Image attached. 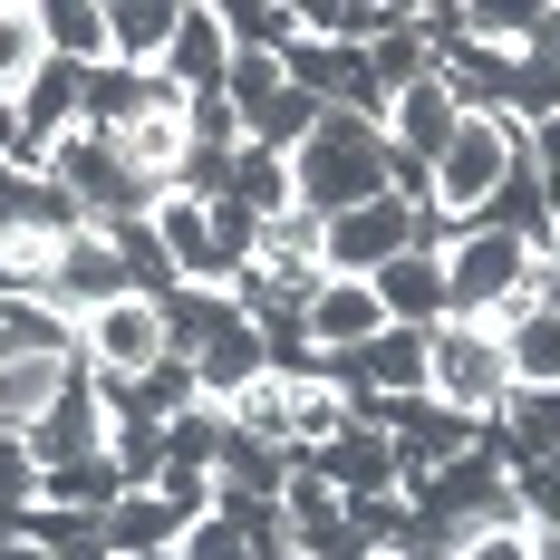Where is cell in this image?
Masks as SVG:
<instances>
[{"instance_id":"8fae6325","label":"cell","mask_w":560,"mask_h":560,"mask_svg":"<svg viewBox=\"0 0 560 560\" xmlns=\"http://www.w3.org/2000/svg\"><path fill=\"white\" fill-rule=\"evenodd\" d=\"M319 483H329L338 503H368V493H396V445L387 435H368V425H348V435H329L319 454H300Z\"/></svg>"},{"instance_id":"5bb4252c","label":"cell","mask_w":560,"mask_h":560,"mask_svg":"<svg viewBox=\"0 0 560 560\" xmlns=\"http://www.w3.org/2000/svg\"><path fill=\"white\" fill-rule=\"evenodd\" d=\"M194 377H203V406H232V396L252 387V377H271V348H261V329L232 310L223 329L194 348Z\"/></svg>"},{"instance_id":"d6986e66","label":"cell","mask_w":560,"mask_h":560,"mask_svg":"<svg viewBox=\"0 0 560 560\" xmlns=\"http://www.w3.org/2000/svg\"><path fill=\"white\" fill-rule=\"evenodd\" d=\"M0 232H88V213L58 194L49 174H20L0 165Z\"/></svg>"},{"instance_id":"5b68a950","label":"cell","mask_w":560,"mask_h":560,"mask_svg":"<svg viewBox=\"0 0 560 560\" xmlns=\"http://www.w3.org/2000/svg\"><path fill=\"white\" fill-rule=\"evenodd\" d=\"M512 155H522V126H512V116H464V136L435 155V213L474 223V213L493 203V184L512 174Z\"/></svg>"},{"instance_id":"e0dca14e","label":"cell","mask_w":560,"mask_h":560,"mask_svg":"<svg viewBox=\"0 0 560 560\" xmlns=\"http://www.w3.org/2000/svg\"><path fill=\"white\" fill-rule=\"evenodd\" d=\"M68 377H78V358H20V368H0V435H30L68 396Z\"/></svg>"},{"instance_id":"1f68e13d","label":"cell","mask_w":560,"mask_h":560,"mask_svg":"<svg viewBox=\"0 0 560 560\" xmlns=\"http://www.w3.org/2000/svg\"><path fill=\"white\" fill-rule=\"evenodd\" d=\"M532 58H551V68H560V10H532Z\"/></svg>"},{"instance_id":"ac0fdd59","label":"cell","mask_w":560,"mask_h":560,"mask_svg":"<svg viewBox=\"0 0 560 560\" xmlns=\"http://www.w3.org/2000/svg\"><path fill=\"white\" fill-rule=\"evenodd\" d=\"M20 358H78V319H58L49 300L0 290V368H20Z\"/></svg>"},{"instance_id":"d590c367","label":"cell","mask_w":560,"mask_h":560,"mask_svg":"<svg viewBox=\"0 0 560 560\" xmlns=\"http://www.w3.org/2000/svg\"><path fill=\"white\" fill-rule=\"evenodd\" d=\"M145 560H184V551H145Z\"/></svg>"},{"instance_id":"83f0119b","label":"cell","mask_w":560,"mask_h":560,"mask_svg":"<svg viewBox=\"0 0 560 560\" xmlns=\"http://www.w3.org/2000/svg\"><path fill=\"white\" fill-rule=\"evenodd\" d=\"M223 454V406H184L165 425V464H213Z\"/></svg>"},{"instance_id":"ba28073f","label":"cell","mask_w":560,"mask_h":560,"mask_svg":"<svg viewBox=\"0 0 560 560\" xmlns=\"http://www.w3.org/2000/svg\"><path fill=\"white\" fill-rule=\"evenodd\" d=\"M107 300H136V280H126V261H116V242L88 223V232H68V242H58L49 310H58V319H88V310H107Z\"/></svg>"},{"instance_id":"74e56055","label":"cell","mask_w":560,"mask_h":560,"mask_svg":"<svg viewBox=\"0 0 560 560\" xmlns=\"http://www.w3.org/2000/svg\"><path fill=\"white\" fill-rule=\"evenodd\" d=\"M358 560H387V551H358Z\"/></svg>"},{"instance_id":"9c48e42d","label":"cell","mask_w":560,"mask_h":560,"mask_svg":"<svg viewBox=\"0 0 560 560\" xmlns=\"http://www.w3.org/2000/svg\"><path fill=\"white\" fill-rule=\"evenodd\" d=\"M20 445H30V464H39V474H58V464H88V454H107V396H97V377L78 368V377H68V396H58V406L39 416V425H30V435H20Z\"/></svg>"},{"instance_id":"9a60e30c","label":"cell","mask_w":560,"mask_h":560,"mask_svg":"<svg viewBox=\"0 0 560 560\" xmlns=\"http://www.w3.org/2000/svg\"><path fill=\"white\" fill-rule=\"evenodd\" d=\"M174 20H184V0H107V68H165L174 49Z\"/></svg>"},{"instance_id":"6da1fadb","label":"cell","mask_w":560,"mask_h":560,"mask_svg":"<svg viewBox=\"0 0 560 560\" xmlns=\"http://www.w3.org/2000/svg\"><path fill=\"white\" fill-rule=\"evenodd\" d=\"M290 194H300V213H310V223H329V213H358V203L396 194V145H387V126H377V116L319 107L310 145L290 155Z\"/></svg>"},{"instance_id":"cb8c5ba5","label":"cell","mask_w":560,"mask_h":560,"mask_svg":"<svg viewBox=\"0 0 560 560\" xmlns=\"http://www.w3.org/2000/svg\"><path fill=\"white\" fill-rule=\"evenodd\" d=\"M49 68V30H39V0H0V97L20 107V88Z\"/></svg>"},{"instance_id":"f1b7e54d","label":"cell","mask_w":560,"mask_h":560,"mask_svg":"<svg viewBox=\"0 0 560 560\" xmlns=\"http://www.w3.org/2000/svg\"><path fill=\"white\" fill-rule=\"evenodd\" d=\"M184 560H252V541H242L232 512H203V522L184 532Z\"/></svg>"},{"instance_id":"d6a6232c","label":"cell","mask_w":560,"mask_h":560,"mask_svg":"<svg viewBox=\"0 0 560 560\" xmlns=\"http://www.w3.org/2000/svg\"><path fill=\"white\" fill-rule=\"evenodd\" d=\"M0 560H58V551H39V541H20V532H0Z\"/></svg>"},{"instance_id":"7a4b0ae2","label":"cell","mask_w":560,"mask_h":560,"mask_svg":"<svg viewBox=\"0 0 560 560\" xmlns=\"http://www.w3.org/2000/svg\"><path fill=\"white\" fill-rule=\"evenodd\" d=\"M49 184L88 213V223H136V213H155V203H165V194L136 174V155H126L116 136H88V126L49 155Z\"/></svg>"},{"instance_id":"2e32d148","label":"cell","mask_w":560,"mask_h":560,"mask_svg":"<svg viewBox=\"0 0 560 560\" xmlns=\"http://www.w3.org/2000/svg\"><path fill=\"white\" fill-rule=\"evenodd\" d=\"M97 551L107 560H145V551H184V522L165 512V493H116L97 512Z\"/></svg>"},{"instance_id":"7c38bea8","label":"cell","mask_w":560,"mask_h":560,"mask_svg":"<svg viewBox=\"0 0 560 560\" xmlns=\"http://www.w3.org/2000/svg\"><path fill=\"white\" fill-rule=\"evenodd\" d=\"M165 78L184 88V97H223V78H232L223 10H194V0H184V20H174V49H165Z\"/></svg>"},{"instance_id":"d4e9b609","label":"cell","mask_w":560,"mask_h":560,"mask_svg":"<svg viewBox=\"0 0 560 560\" xmlns=\"http://www.w3.org/2000/svg\"><path fill=\"white\" fill-rule=\"evenodd\" d=\"M232 203L242 213H261V223H280L300 194H290V155H261V145H242L232 155Z\"/></svg>"},{"instance_id":"4316f807","label":"cell","mask_w":560,"mask_h":560,"mask_svg":"<svg viewBox=\"0 0 560 560\" xmlns=\"http://www.w3.org/2000/svg\"><path fill=\"white\" fill-rule=\"evenodd\" d=\"M155 493H165V512L184 522V532H194L203 512L223 503V483H213V464H165V474H155Z\"/></svg>"},{"instance_id":"44dd1931","label":"cell","mask_w":560,"mask_h":560,"mask_svg":"<svg viewBox=\"0 0 560 560\" xmlns=\"http://www.w3.org/2000/svg\"><path fill=\"white\" fill-rule=\"evenodd\" d=\"M493 338H503L512 387H560V319H551V310H512Z\"/></svg>"},{"instance_id":"8992f818","label":"cell","mask_w":560,"mask_h":560,"mask_svg":"<svg viewBox=\"0 0 560 560\" xmlns=\"http://www.w3.org/2000/svg\"><path fill=\"white\" fill-rule=\"evenodd\" d=\"M406 242H416V203H406V194H377V203L319 223V271L329 280H377Z\"/></svg>"},{"instance_id":"836d02e7","label":"cell","mask_w":560,"mask_h":560,"mask_svg":"<svg viewBox=\"0 0 560 560\" xmlns=\"http://www.w3.org/2000/svg\"><path fill=\"white\" fill-rule=\"evenodd\" d=\"M541 223H551V242H560V174H541Z\"/></svg>"},{"instance_id":"603a6c76","label":"cell","mask_w":560,"mask_h":560,"mask_svg":"<svg viewBox=\"0 0 560 560\" xmlns=\"http://www.w3.org/2000/svg\"><path fill=\"white\" fill-rule=\"evenodd\" d=\"M39 30H49V58L107 68V0H39Z\"/></svg>"},{"instance_id":"4fadbf2b","label":"cell","mask_w":560,"mask_h":560,"mask_svg":"<svg viewBox=\"0 0 560 560\" xmlns=\"http://www.w3.org/2000/svg\"><path fill=\"white\" fill-rule=\"evenodd\" d=\"M377 329H387V310H377V290H368V280H319V290H310V358L368 348Z\"/></svg>"},{"instance_id":"4dcf8cb0","label":"cell","mask_w":560,"mask_h":560,"mask_svg":"<svg viewBox=\"0 0 560 560\" xmlns=\"http://www.w3.org/2000/svg\"><path fill=\"white\" fill-rule=\"evenodd\" d=\"M522 145H532V165H541V174H560V116H541V126H532Z\"/></svg>"},{"instance_id":"8d00e7d4","label":"cell","mask_w":560,"mask_h":560,"mask_svg":"<svg viewBox=\"0 0 560 560\" xmlns=\"http://www.w3.org/2000/svg\"><path fill=\"white\" fill-rule=\"evenodd\" d=\"M416 560H454V551H416Z\"/></svg>"},{"instance_id":"484cf974","label":"cell","mask_w":560,"mask_h":560,"mask_svg":"<svg viewBox=\"0 0 560 560\" xmlns=\"http://www.w3.org/2000/svg\"><path fill=\"white\" fill-rule=\"evenodd\" d=\"M223 39L242 58H280L300 39V10H271V0H223Z\"/></svg>"},{"instance_id":"3957f363","label":"cell","mask_w":560,"mask_h":560,"mask_svg":"<svg viewBox=\"0 0 560 560\" xmlns=\"http://www.w3.org/2000/svg\"><path fill=\"white\" fill-rule=\"evenodd\" d=\"M522 271H532V252H522L512 232H454V252H445V300H454V319L503 329L512 310H522Z\"/></svg>"},{"instance_id":"7402d4cb","label":"cell","mask_w":560,"mask_h":560,"mask_svg":"<svg viewBox=\"0 0 560 560\" xmlns=\"http://www.w3.org/2000/svg\"><path fill=\"white\" fill-rule=\"evenodd\" d=\"M368 78H377V97H387V107L406 97V88H416V78H435V39H425V10H406L387 39L368 49Z\"/></svg>"},{"instance_id":"f546056e","label":"cell","mask_w":560,"mask_h":560,"mask_svg":"<svg viewBox=\"0 0 560 560\" xmlns=\"http://www.w3.org/2000/svg\"><path fill=\"white\" fill-rule=\"evenodd\" d=\"M454 560H532V532H464Z\"/></svg>"},{"instance_id":"52a82bcc","label":"cell","mask_w":560,"mask_h":560,"mask_svg":"<svg viewBox=\"0 0 560 560\" xmlns=\"http://www.w3.org/2000/svg\"><path fill=\"white\" fill-rule=\"evenodd\" d=\"M155 358H165V319H155V300H107V310L78 319V368L107 377V387L145 377Z\"/></svg>"},{"instance_id":"ffe728a7","label":"cell","mask_w":560,"mask_h":560,"mask_svg":"<svg viewBox=\"0 0 560 560\" xmlns=\"http://www.w3.org/2000/svg\"><path fill=\"white\" fill-rule=\"evenodd\" d=\"M280 425H290V454H319L329 435H348V396L329 377H280Z\"/></svg>"},{"instance_id":"277c9868","label":"cell","mask_w":560,"mask_h":560,"mask_svg":"<svg viewBox=\"0 0 560 560\" xmlns=\"http://www.w3.org/2000/svg\"><path fill=\"white\" fill-rule=\"evenodd\" d=\"M425 396L435 406H454V416H503V396H512V368H503V338L493 329H474V319H445L435 329V358H425Z\"/></svg>"},{"instance_id":"e575fe53","label":"cell","mask_w":560,"mask_h":560,"mask_svg":"<svg viewBox=\"0 0 560 560\" xmlns=\"http://www.w3.org/2000/svg\"><path fill=\"white\" fill-rule=\"evenodd\" d=\"M532 560H560V532H532Z\"/></svg>"},{"instance_id":"30bf717a","label":"cell","mask_w":560,"mask_h":560,"mask_svg":"<svg viewBox=\"0 0 560 560\" xmlns=\"http://www.w3.org/2000/svg\"><path fill=\"white\" fill-rule=\"evenodd\" d=\"M368 290H377L387 329H445V319H454V300H445V261H435V252H396V261L368 280Z\"/></svg>"}]
</instances>
